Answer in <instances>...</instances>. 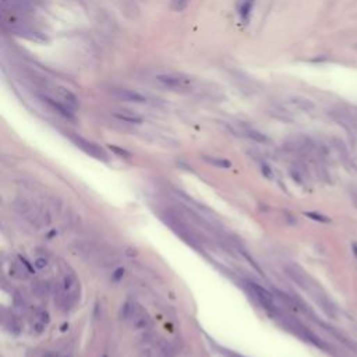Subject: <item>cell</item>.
Segmentation results:
<instances>
[{"label":"cell","mask_w":357,"mask_h":357,"mask_svg":"<svg viewBox=\"0 0 357 357\" xmlns=\"http://www.w3.org/2000/svg\"><path fill=\"white\" fill-rule=\"evenodd\" d=\"M286 271H287V275H289L300 287H303L305 292L310 293L312 297L317 300V303H319V305L322 307V310H324L328 315H333L335 305L332 304L331 299L328 297V294H326L308 275H305V272H303L299 268H286Z\"/></svg>","instance_id":"1"},{"label":"cell","mask_w":357,"mask_h":357,"mask_svg":"<svg viewBox=\"0 0 357 357\" xmlns=\"http://www.w3.org/2000/svg\"><path fill=\"white\" fill-rule=\"evenodd\" d=\"M155 81L165 90L173 92H191L195 88V80L184 73L162 72L155 74Z\"/></svg>","instance_id":"2"},{"label":"cell","mask_w":357,"mask_h":357,"mask_svg":"<svg viewBox=\"0 0 357 357\" xmlns=\"http://www.w3.org/2000/svg\"><path fill=\"white\" fill-rule=\"evenodd\" d=\"M111 94L112 97L116 98L119 101H123V102L141 105L150 102V99H148L147 95H144V94L136 91V90H130V88H112Z\"/></svg>","instance_id":"3"},{"label":"cell","mask_w":357,"mask_h":357,"mask_svg":"<svg viewBox=\"0 0 357 357\" xmlns=\"http://www.w3.org/2000/svg\"><path fill=\"white\" fill-rule=\"evenodd\" d=\"M124 318L131 319L133 326H136L138 329H145L151 325L147 312H144L138 305H133V307H129V304L124 305Z\"/></svg>","instance_id":"4"},{"label":"cell","mask_w":357,"mask_h":357,"mask_svg":"<svg viewBox=\"0 0 357 357\" xmlns=\"http://www.w3.org/2000/svg\"><path fill=\"white\" fill-rule=\"evenodd\" d=\"M63 290L66 293V304L67 303H69V305L76 304L78 300V293H80V282H78L76 275L69 273L67 276H65Z\"/></svg>","instance_id":"5"},{"label":"cell","mask_w":357,"mask_h":357,"mask_svg":"<svg viewBox=\"0 0 357 357\" xmlns=\"http://www.w3.org/2000/svg\"><path fill=\"white\" fill-rule=\"evenodd\" d=\"M72 141L77 145L78 148H81V150L84 151L85 154L94 156V158H97V159L106 161V154H105L104 150H102L101 147H98L97 144L91 143V141H88V140H85L83 137L78 136H73Z\"/></svg>","instance_id":"6"},{"label":"cell","mask_w":357,"mask_h":357,"mask_svg":"<svg viewBox=\"0 0 357 357\" xmlns=\"http://www.w3.org/2000/svg\"><path fill=\"white\" fill-rule=\"evenodd\" d=\"M112 116L123 122V123L129 124H140L143 123V117L140 115H137L134 112L127 111V109H117V111L112 112Z\"/></svg>","instance_id":"7"},{"label":"cell","mask_w":357,"mask_h":357,"mask_svg":"<svg viewBox=\"0 0 357 357\" xmlns=\"http://www.w3.org/2000/svg\"><path fill=\"white\" fill-rule=\"evenodd\" d=\"M251 287L254 289V292L257 293V296H258V300H260V303L265 308H268V310H273V296L271 294V292H268L266 289H264L262 286L257 285V283H251Z\"/></svg>","instance_id":"8"},{"label":"cell","mask_w":357,"mask_h":357,"mask_svg":"<svg viewBox=\"0 0 357 357\" xmlns=\"http://www.w3.org/2000/svg\"><path fill=\"white\" fill-rule=\"evenodd\" d=\"M287 104L294 106L296 109H299L301 112H305V113H311L314 109H315V105L312 104L310 99H305V98L301 97H290Z\"/></svg>","instance_id":"9"},{"label":"cell","mask_w":357,"mask_h":357,"mask_svg":"<svg viewBox=\"0 0 357 357\" xmlns=\"http://www.w3.org/2000/svg\"><path fill=\"white\" fill-rule=\"evenodd\" d=\"M240 133L246 137V138L251 140V141H255V143H260V144L268 143V138H266L261 131L255 130V129H251V127H241Z\"/></svg>","instance_id":"10"},{"label":"cell","mask_w":357,"mask_h":357,"mask_svg":"<svg viewBox=\"0 0 357 357\" xmlns=\"http://www.w3.org/2000/svg\"><path fill=\"white\" fill-rule=\"evenodd\" d=\"M5 5L14 7V9H31V7L39 6L44 0H2Z\"/></svg>","instance_id":"11"},{"label":"cell","mask_w":357,"mask_h":357,"mask_svg":"<svg viewBox=\"0 0 357 357\" xmlns=\"http://www.w3.org/2000/svg\"><path fill=\"white\" fill-rule=\"evenodd\" d=\"M254 2H255V0H243V3H241V6H240V12H239V14H240V19L243 23H247V21H248V19H250L251 12H253Z\"/></svg>","instance_id":"12"},{"label":"cell","mask_w":357,"mask_h":357,"mask_svg":"<svg viewBox=\"0 0 357 357\" xmlns=\"http://www.w3.org/2000/svg\"><path fill=\"white\" fill-rule=\"evenodd\" d=\"M48 322H49V314L46 311H42L38 317L35 318V322H34V329H35V332H37V333H41V332L45 329Z\"/></svg>","instance_id":"13"},{"label":"cell","mask_w":357,"mask_h":357,"mask_svg":"<svg viewBox=\"0 0 357 357\" xmlns=\"http://www.w3.org/2000/svg\"><path fill=\"white\" fill-rule=\"evenodd\" d=\"M204 159L209 165H214L218 168H230L232 166V162L227 161V159H221V158H215V156H204Z\"/></svg>","instance_id":"14"},{"label":"cell","mask_w":357,"mask_h":357,"mask_svg":"<svg viewBox=\"0 0 357 357\" xmlns=\"http://www.w3.org/2000/svg\"><path fill=\"white\" fill-rule=\"evenodd\" d=\"M190 2L191 0H172V9L175 12H179V13L184 12L188 7V5H190Z\"/></svg>","instance_id":"15"},{"label":"cell","mask_w":357,"mask_h":357,"mask_svg":"<svg viewBox=\"0 0 357 357\" xmlns=\"http://www.w3.org/2000/svg\"><path fill=\"white\" fill-rule=\"evenodd\" d=\"M109 150L112 151V152H115V154H117V155L120 156H124V158H130V152H127L126 150H122V148H119V147H116V145H109Z\"/></svg>","instance_id":"16"},{"label":"cell","mask_w":357,"mask_h":357,"mask_svg":"<svg viewBox=\"0 0 357 357\" xmlns=\"http://www.w3.org/2000/svg\"><path fill=\"white\" fill-rule=\"evenodd\" d=\"M261 170H262V173H264V176L265 177H268V179H272V169H271V166L269 165H266V163H262L261 165Z\"/></svg>","instance_id":"17"},{"label":"cell","mask_w":357,"mask_h":357,"mask_svg":"<svg viewBox=\"0 0 357 357\" xmlns=\"http://www.w3.org/2000/svg\"><path fill=\"white\" fill-rule=\"evenodd\" d=\"M124 275V269L123 268H117L116 271H115V273H113V279L115 280H120L122 278H123Z\"/></svg>","instance_id":"18"},{"label":"cell","mask_w":357,"mask_h":357,"mask_svg":"<svg viewBox=\"0 0 357 357\" xmlns=\"http://www.w3.org/2000/svg\"><path fill=\"white\" fill-rule=\"evenodd\" d=\"M35 265H37V268H39V269H44V268L48 265V260H45V258H38V260L35 261Z\"/></svg>","instance_id":"19"},{"label":"cell","mask_w":357,"mask_h":357,"mask_svg":"<svg viewBox=\"0 0 357 357\" xmlns=\"http://www.w3.org/2000/svg\"><path fill=\"white\" fill-rule=\"evenodd\" d=\"M20 260H21V262L24 264V266H26V268H27V269H28V271H30V272H31V273H35V272H34L33 266L30 265V262H28V261H27L26 258H23V257H20Z\"/></svg>","instance_id":"20"},{"label":"cell","mask_w":357,"mask_h":357,"mask_svg":"<svg viewBox=\"0 0 357 357\" xmlns=\"http://www.w3.org/2000/svg\"><path fill=\"white\" fill-rule=\"evenodd\" d=\"M351 248H353V254L357 257V243H353V246H351Z\"/></svg>","instance_id":"21"},{"label":"cell","mask_w":357,"mask_h":357,"mask_svg":"<svg viewBox=\"0 0 357 357\" xmlns=\"http://www.w3.org/2000/svg\"><path fill=\"white\" fill-rule=\"evenodd\" d=\"M66 328H69V324H65V325H63V326H62V331H63V332L67 331V329H66Z\"/></svg>","instance_id":"22"},{"label":"cell","mask_w":357,"mask_h":357,"mask_svg":"<svg viewBox=\"0 0 357 357\" xmlns=\"http://www.w3.org/2000/svg\"><path fill=\"white\" fill-rule=\"evenodd\" d=\"M104 357H106V356H104Z\"/></svg>","instance_id":"23"}]
</instances>
